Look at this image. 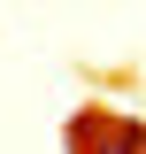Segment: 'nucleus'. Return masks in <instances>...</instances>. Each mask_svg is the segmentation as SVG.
<instances>
[{"mask_svg": "<svg viewBox=\"0 0 146 154\" xmlns=\"http://www.w3.org/2000/svg\"><path fill=\"white\" fill-rule=\"evenodd\" d=\"M138 154H146V139H138Z\"/></svg>", "mask_w": 146, "mask_h": 154, "instance_id": "obj_1", "label": "nucleus"}]
</instances>
